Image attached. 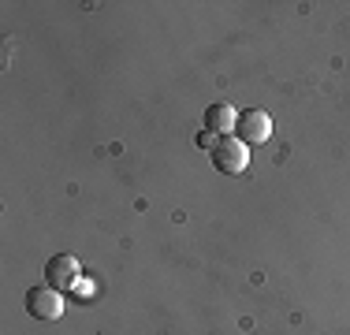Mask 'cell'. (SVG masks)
Returning a JSON list of instances; mask_svg holds the SVG:
<instances>
[{"label":"cell","instance_id":"obj_1","mask_svg":"<svg viewBox=\"0 0 350 335\" xmlns=\"http://www.w3.org/2000/svg\"><path fill=\"white\" fill-rule=\"evenodd\" d=\"M27 313L34 317V321H56V317L64 313V298L56 287H49V283H41V287H30L27 291Z\"/></svg>","mask_w":350,"mask_h":335},{"label":"cell","instance_id":"obj_2","mask_svg":"<svg viewBox=\"0 0 350 335\" xmlns=\"http://www.w3.org/2000/svg\"><path fill=\"white\" fill-rule=\"evenodd\" d=\"M269 134H272L269 112H261V108H246V112H239L235 138L243 142V146H261V142H269Z\"/></svg>","mask_w":350,"mask_h":335},{"label":"cell","instance_id":"obj_3","mask_svg":"<svg viewBox=\"0 0 350 335\" xmlns=\"http://www.w3.org/2000/svg\"><path fill=\"white\" fill-rule=\"evenodd\" d=\"M213 164H216V172H224V175H243L246 164H250V153L235 134H228V138H220V146L213 149Z\"/></svg>","mask_w":350,"mask_h":335},{"label":"cell","instance_id":"obj_4","mask_svg":"<svg viewBox=\"0 0 350 335\" xmlns=\"http://www.w3.org/2000/svg\"><path fill=\"white\" fill-rule=\"evenodd\" d=\"M79 276H82V268H79V261H75L71 254H56V257H49V265H45V283H49V287H56V291H71L75 283H79Z\"/></svg>","mask_w":350,"mask_h":335},{"label":"cell","instance_id":"obj_5","mask_svg":"<svg viewBox=\"0 0 350 335\" xmlns=\"http://www.w3.org/2000/svg\"><path fill=\"white\" fill-rule=\"evenodd\" d=\"M235 123H239V112L231 105H209L205 108V131L228 138V134H235Z\"/></svg>","mask_w":350,"mask_h":335},{"label":"cell","instance_id":"obj_6","mask_svg":"<svg viewBox=\"0 0 350 335\" xmlns=\"http://www.w3.org/2000/svg\"><path fill=\"white\" fill-rule=\"evenodd\" d=\"M216 146H220V134H213V131H202V134H198V149H209V153H213Z\"/></svg>","mask_w":350,"mask_h":335}]
</instances>
